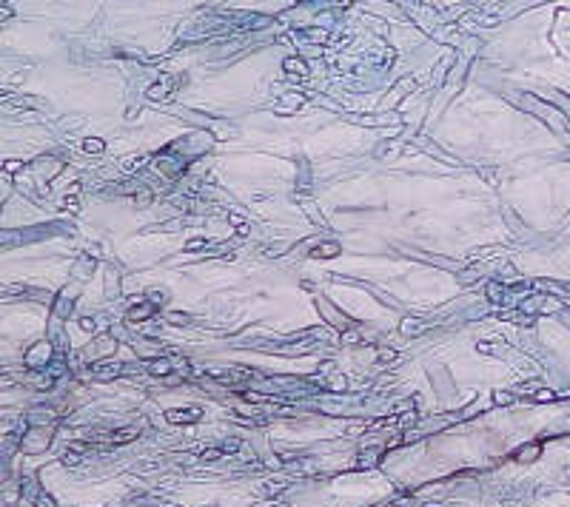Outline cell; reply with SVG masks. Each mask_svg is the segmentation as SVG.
I'll return each instance as SVG.
<instances>
[{
  "label": "cell",
  "mask_w": 570,
  "mask_h": 507,
  "mask_svg": "<svg viewBox=\"0 0 570 507\" xmlns=\"http://www.w3.org/2000/svg\"><path fill=\"white\" fill-rule=\"evenodd\" d=\"M191 416H200V408H191V411H168V419L171 422H191Z\"/></svg>",
  "instance_id": "6da1fadb"
},
{
  "label": "cell",
  "mask_w": 570,
  "mask_h": 507,
  "mask_svg": "<svg viewBox=\"0 0 570 507\" xmlns=\"http://www.w3.org/2000/svg\"><path fill=\"white\" fill-rule=\"evenodd\" d=\"M86 151H103V143L100 140H86Z\"/></svg>",
  "instance_id": "7a4b0ae2"
},
{
  "label": "cell",
  "mask_w": 570,
  "mask_h": 507,
  "mask_svg": "<svg viewBox=\"0 0 570 507\" xmlns=\"http://www.w3.org/2000/svg\"><path fill=\"white\" fill-rule=\"evenodd\" d=\"M539 453V447H533V450H519V459H533V456Z\"/></svg>",
  "instance_id": "3957f363"
},
{
  "label": "cell",
  "mask_w": 570,
  "mask_h": 507,
  "mask_svg": "<svg viewBox=\"0 0 570 507\" xmlns=\"http://www.w3.org/2000/svg\"><path fill=\"white\" fill-rule=\"evenodd\" d=\"M325 254H336V245H325L322 251H316V257H325Z\"/></svg>",
  "instance_id": "277c9868"
}]
</instances>
